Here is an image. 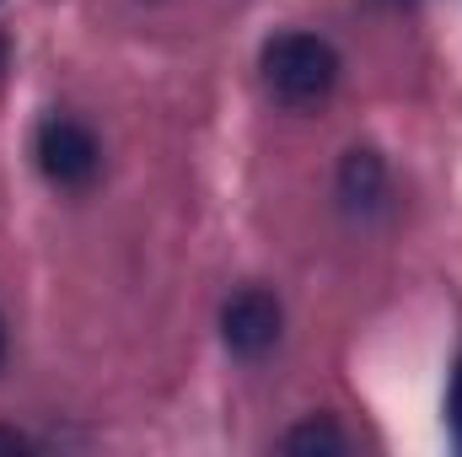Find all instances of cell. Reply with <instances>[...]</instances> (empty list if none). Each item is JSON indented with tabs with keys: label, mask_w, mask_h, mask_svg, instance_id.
<instances>
[{
	"label": "cell",
	"mask_w": 462,
	"mask_h": 457,
	"mask_svg": "<svg viewBox=\"0 0 462 457\" xmlns=\"http://www.w3.org/2000/svg\"><path fill=\"white\" fill-rule=\"evenodd\" d=\"M0 54H5V49H0Z\"/></svg>",
	"instance_id": "9c48e42d"
},
{
	"label": "cell",
	"mask_w": 462,
	"mask_h": 457,
	"mask_svg": "<svg viewBox=\"0 0 462 457\" xmlns=\"http://www.w3.org/2000/svg\"><path fill=\"white\" fill-rule=\"evenodd\" d=\"M280 329H285V312H280V302H274L269 291H258V285L236 291L226 307H221V340H226V350L242 355V360L269 355V350L280 344Z\"/></svg>",
	"instance_id": "3957f363"
},
{
	"label": "cell",
	"mask_w": 462,
	"mask_h": 457,
	"mask_svg": "<svg viewBox=\"0 0 462 457\" xmlns=\"http://www.w3.org/2000/svg\"><path fill=\"white\" fill-rule=\"evenodd\" d=\"M447 415H452V431H457V447H462V360L452 371V398H447Z\"/></svg>",
	"instance_id": "8992f818"
},
{
	"label": "cell",
	"mask_w": 462,
	"mask_h": 457,
	"mask_svg": "<svg viewBox=\"0 0 462 457\" xmlns=\"http://www.w3.org/2000/svg\"><path fill=\"white\" fill-rule=\"evenodd\" d=\"M382 194H387V167H382V156L365 151V145H355L345 156V167H339V200H345V210L349 216H371V210L382 205Z\"/></svg>",
	"instance_id": "277c9868"
},
{
	"label": "cell",
	"mask_w": 462,
	"mask_h": 457,
	"mask_svg": "<svg viewBox=\"0 0 462 457\" xmlns=\"http://www.w3.org/2000/svg\"><path fill=\"white\" fill-rule=\"evenodd\" d=\"M32 442L27 436H16V431H0V452H27Z\"/></svg>",
	"instance_id": "52a82bcc"
},
{
	"label": "cell",
	"mask_w": 462,
	"mask_h": 457,
	"mask_svg": "<svg viewBox=\"0 0 462 457\" xmlns=\"http://www.w3.org/2000/svg\"><path fill=\"white\" fill-rule=\"evenodd\" d=\"M0 360H5V323H0Z\"/></svg>",
	"instance_id": "ba28073f"
},
{
	"label": "cell",
	"mask_w": 462,
	"mask_h": 457,
	"mask_svg": "<svg viewBox=\"0 0 462 457\" xmlns=\"http://www.w3.org/2000/svg\"><path fill=\"white\" fill-rule=\"evenodd\" d=\"M38 167H43V178L60 183V189H87V183L97 178V167H103V145H97V135H92L87 124H76V118H49V124L38 129Z\"/></svg>",
	"instance_id": "7a4b0ae2"
},
{
	"label": "cell",
	"mask_w": 462,
	"mask_h": 457,
	"mask_svg": "<svg viewBox=\"0 0 462 457\" xmlns=\"http://www.w3.org/2000/svg\"><path fill=\"white\" fill-rule=\"evenodd\" d=\"M263 81L280 103L291 108H312L334 92L339 81V54L328 38L318 33H280L263 43Z\"/></svg>",
	"instance_id": "6da1fadb"
},
{
	"label": "cell",
	"mask_w": 462,
	"mask_h": 457,
	"mask_svg": "<svg viewBox=\"0 0 462 457\" xmlns=\"http://www.w3.org/2000/svg\"><path fill=\"white\" fill-rule=\"evenodd\" d=\"M285 452H345V431L328 420H307L285 436Z\"/></svg>",
	"instance_id": "5b68a950"
}]
</instances>
